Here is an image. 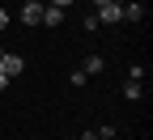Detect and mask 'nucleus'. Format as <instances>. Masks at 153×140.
I'll return each mask as SVG.
<instances>
[{"label": "nucleus", "instance_id": "obj_13", "mask_svg": "<svg viewBox=\"0 0 153 140\" xmlns=\"http://www.w3.org/2000/svg\"><path fill=\"white\" fill-rule=\"evenodd\" d=\"M115 4H128V0H115Z\"/></svg>", "mask_w": 153, "mask_h": 140}, {"label": "nucleus", "instance_id": "obj_15", "mask_svg": "<svg viewBox=\"0 0 153 140\" xmlns=\"http://www.w3.org/2000/svg\"><path fill=\"white\" fill-rule=\"evenodd\" d=\"M34 4H43V0H34Z\"/></svg>", "mask_w": 153, "mask_h": 140}, {"label": "nucleus", "instance_id": "obj_9", "mask_svg": "<svg viewBox=\"0 0 153 140\" xmlns=\"http://www.w3.org/2000/svg\"><path fill=\"white\" fill-rule=\"evenodd\" d=\"M0 30H9V9H0Z\"/></svg>", "mask_w": 153, "mask_h": 140}, {"label": "nucleus", "instance_id": "obj_12", "mask_svg": "<svg viewBox=\"0 0 153 140\" xmlns=\"http://www.w3.org/2000/svg\"><path fill=\"white\" fill-rule=\"evenodd\" d=\"M4 85H9V76H4V72H0V89H4Z\"/></svg>", "mask_w": 153, "mask_h": 140}, {"label": "nucleus", "instance_id": "obj_5", "mask_svg": "<svg viewBox=\"0 0 153 140\" xmlns=\"http://www.w3.org/2000/svg\"><path fill=\"white\" fill-rule=\"evenodd\" d=\"M123 21L140 26V21H145V4H136V0H128V4H123Z\"/></svg>", "mask_w": 153, "mask_h": 140}, {"label": "nucleus", "instance_id": "obj_6", "mask_svg": "<svg viewBox=\"0 0 153 140\" xmlns=\"http://www.w3.org/2000/svg\"><path fill=\"white\" fill-rule=\"evenodd\" d=\"M123 98H128V102H140V98H145V85L140 81H123Z\"/></svg>", "mask_w": 153, "mask_h": 140}, {"label": "nucleus", "instance_id": "obj_1", "mask_svg": "<svg viewBox=\"0 0 153 140\" xmlns=\"http://www.w3.org/2000/svg\"><path fill=\"white\" fill-rule=\"evenodd\" d=\"M98 26H115V21H123V4H115V0H106V4H98Z\"/></svg>", "mask_w": 153, "mask_h": 140}, {"label": "nucleus", "instance_id": "obj_7", "mask_svg": "<svg viewBox=\"0 0 153 140\" xmlns=\"http://www.w3.org/2000/svg\"><path fill=\"white\" fill-rule=\"evenodd\" d=\"M102 68H106V59H102V55H89L85 64H81V72H85V76H94V72H102Z\"/></svg>", "mask_w": 153, "mask_h": 140}, {"label": "nucleus", "instance_id": "obj_14", "mask_svg": "<svg viewBox=\"0 0 153 140\" xmlns=\"http://www.w3.org/2000/svg\"><path fill=\"white\" fill-rule=\"evenodd\" d=\"M0 59H4V47H0Z\"/></svg>", "mask_w": 153, "mask_h": 140}, {"label": "nucleus", "instance_id": "obj_8", "mask_svg": "<svg viewBox=\"0 0 153 140\" xmlns=\"http://www.w3.org/2000/svg\"><path fill=\"white\" fill-rule=\"evenodd\" d=\"M51 4H55V9H64V13H68V9L76 4V0H51Z\"/></svg>", "mask_w": 153, "mask_h": 140}, {"label": "nucleus", "instance_id": "obj_3", "mask_svg": "<svg viewBox=\"0 0 153 140\" xmlns=\"http://www.w3.org/2000/svg\"><path fill=\"white\" fill-rule=\"evenodd\" d=\"M22 68H26V59H22V55H13V51H4V59H0V72H4V76H17Z\"/></svg>", "mask_w": 153, "mask_h": 140}, {"label": "nucleus", "instance_id": "obj_11", "mask_svg": "<svg viewBox=\"0 0 153 140\" xmlns=\"http://www.w3.org/2000/svg\"><path fill=\"white\" fill-rule=\"evenodd\" d=\"M81 140H98V132H81Z\"/></svg>", "mask_w": 153, "mask_h": 140}, {"label": "nucleus", "instance_id": "obj_2", "mask_svg": "<svg viewBox=\"0 0 153 140\" xmlns=\"http://www.w3.org/2000/svg\"><path fill=\"white\" fill-rule=\"evenodd\" d=\"M17 17H22V26H43V4H34V0H26Z\"/></svg>", "mask_w": 153, "mask_h": 140}, {"label": "nucleus", "instance_id": "obj_4", "mask_svg": "<svg viewBox=\"0 0 153 140\" xmlns=\"http://www.w3.org/2000/svg\"><path fill=\"white\" fill-rule=\"evenodd\" d=\"M64 17H68L64 9H55V4H43V26H51V30H55V26H64Z\"/></svg>", "mask_w": 153, "mask_h": 140}, {"label": "nucleus", "instance_id": "obj_10", "mask_svg": "<svg viewBox=\"0 0 153 140\" xmlns=\"http://www.w3.org/2000/svg\"><path fill=\"white\" fill-rule=\"evenodd\" d=\"M98 140H115V132H111V127H102V132H98Z\"/></svg>", "mask_w": 153, "mask_h": 140}]
</instances>
